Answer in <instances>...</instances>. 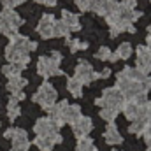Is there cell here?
Here are the masks:
<instances>
[{
  "mask_svg": "<svg viewBox=\"0 0 151 151\" xmlns=\"http://www.w3.org/2000/svg\"><path fill=\"white\" fill-rule=\"evenodd\" d=\"M146 47L150 49V53H151V35H148V39H146Z\"/></svg>",
  "mask_w": 151,
  "mask_h": 151,
  "instance_id": "obj_38",
  "label": "cell"
},
{
  "mask_svg": "<svg viewBox=\"0 0 151 151\" xmlns=\"http://www.w3.org/2000/svg\"><path fill=\"white\" fill-rule=\"evenodd\" d=\"M83 114H81V107L74 104V106H67V109H65V113H63V125H74L76 121L81 118Z\"/></svg>",
  "mask_w": 151,
  "mask_h": 151,
  "instance_id": "obj_19",
  "label": "cell"
},
{
  "mask_svg": "<svg viewBox=\"0 0 151 151\" xmlns=\"http://www.w3.org/2000/svg\"><path fill=\"white\" fill-rule=\"evenodd\" d=\"M70 127H72V134H74V137L79 141V139L90 135V132L93 130V121H91V118H88V116H81L74 125H70Z\"/></svg>",
  "mask_w": 151,
  "mask_h": 151,
  "instance_id": "obj_13",
  "label": "cell"
},
{
  "mask_svg": "<svg viewBox=\"0 0 151 151\" xmlns=\"http://www.w3.org/2000/svg\"><path fill=\"white\" fill-rule=\"evenodd\" d=\"M23 70H25V67L19 65V63H7V65L2 67V74L5 76L7 79L9 77H16V76H21Z\"/></svg>",
  "mask_w": 151,
  "mask_h": 151,
  "instance_id": "obj_21",
  "label": "cell"
},
{
  "mask_svg": "<svg viewBox=\"0 0 151 151\" xmlns=\"http://www.w3.org/2000/svg\"><path fill=\"white\" fill-rule=\"evenodd\" d=\"M146 111H148V114H150V118H151V100L146 102Z\"/></svg>",
  "mask_w": 151,
  "mask_h": 151,
  "instance_id": "obj_37",
  "label": "cell"
},
{
  "mask_svg": "<svg viewBox=\"0 0 151 151\" xmlns=\"http://www.w3.org/2000/svg\"><path fill=\"white\" fill-rule=\"evenodd\" d=\"M118 4H121V5H127V7H132V9H135V5H137V0H116Z\"/></svg>",
  "mask_w": 151,
  "mask_h": 151,
  "instance_id": "obj_34",
  "label": "cell"
},
{
  "mask_svg": "<svg viewBox=\"0 0 151 151\" xmlns=\"http://www.w3.org/2000/svg\"><path fill=\"white\" fill-rule=\"evenodd\" d=\"M116 88L123 93L127 100L139 95H148L151 90V76L142 74L135 67L127 65L116 74Z\"/></svg>",
  "mask_w": 151,
  "mask_h": 151,
  "instance_id": "obj_1",
  "label": "cell"
},
{
  "mask_svg": "<svg viewBox=\"0 0 151 151\" xmlns=\"http://www.w3.org/2000/svg\"><path fill=\"white\" fill-rule=\"evenodd\" d=\"M104 141H106L109 146H118V144L123 142V137H121V134L118 132V127H116L114 123H109V125H107V128H106V132H104Z\"/></svg>",
  "mask_w": 151,
  "mask_h": 151,
  "instance_id": "obj_16",
  "label": "cell"
},
{
  "mask_svg": "<svg viewBox=\"0 0 151 151\" xmlns=\"http://www.w3.org/2000/svg\"><path fill=\"white\" fill-rule=\"evenodd\" d=\"M142 137H144V141L151 137V118H148V121H146V125H144V132H142Z\"/></svg>",
  "mask_w": 151,
  "mask_h": 151,
  "instance_id": "obj_33",
  "label": "cell"
},
{
  "mask_svg": "<svg viewBox=\"0 0 151 151\" xmlns=\"http://www.w3.org/2000/svg\"><path fill=\"white\" fill-rule=\"evenodd\" d=\"M19 114H21V109H19V100L18 99H14L12 95L9 97V102H7V118L11 119V121H14L16 118H19Z\"/></svg>",
  "mask_w": 151,
  "mask_h": 151,
  "instance_id": "obj_20",
  "label": "cell"
},
{
  "mask_svg": "<svg viewBox=\"0 0 151 151\" xmlns=\"http://www.w3.org/2000/svg\"><path fill=\"white\" fill-rule=\"evenodd\" d=\"M40 5H46V7H55L56 5V0H35Z\"/></svg>",
  "mask_w": 151,
  "mask_h": 151,
  "instance_id": "obj_35",
  "label": "cell"
},
{
  "mask_svg": "<svg viewBox=\"0 0 151 151\" xmlns=\"http://www.w3.org/2000/svg\"><path fill=\"white\" fill-rule=\"evenodd\" d=\"M56 99H58V93H56L55 86H53L51 83H47V81L39 86V90L34 93V97H32V100H34L35 104H39L44 111L49 109V107L56 102Z\"/></svg>",
  "mask_w": 151,
  "mask_h": 151,
  "instance_id": "obj_8",
  "label": "cell"
},
{
  "mask_svg": "<svg viewBox=\"0 0 151 151\" xmlns=\"http://www.w3.org/2000/svg\"><path fill=\"white\" fill-rule=\"evenodd\" d=\"M135 69L142 74L151 72V53L146 46H139L135 49Z\"/></svg>",
  "mask_w": 151,
  "mask_h": 151,
  "instance_id": "obj_12",
  "label": "cell"
},
{
  "mask_svg": "<svg viewBox=\"0 0 151 151\" xmlns=\"http://www.w3.org/2000/svg\"><path fill=\"white\" fill-rule=\"evenodd\" d=\"M146 121H148V119H135V121H130L128 132H130V134H134V135H142Z\"/></svg>",
  "mask_w": 151,
  "mask_h": 151,
  "instance_id": "obj_27",
  "label": "cell"
},
{
  "mask_svg": "<svg viewBox=\"0 0 151 151\" xmlns=\"http://www.w3.org/2000/svg\"><path fill=\"white\" fill-rule=\"evenodd\" d=\"M55 23H56V19H55V16L53 14H42V18L39 19L37 23V34L40 35L42 39H53L55 37Z\"/></svg>",
  "mask_w": 151,
  "mask_h": 151,
  "instance_id": "obj_11",
  "label": "cell"
},
{
  "mask_svg": "<svg viewBox=\"0 0 151 151\" xmlns=\"http://www.w3.org/2000/svg\"><path fill=\"white\" fill-rule=\"evenodd\" d=\"M34 146H37L40 151H53V148H55V141L49 139V137L35 135V139H34Z\"/></svg>",
  "mask_w": 151,
  "mask_h": 151,
  "instance_id": "obj_24",
  "label": "cell"
},
{
  "mask_svg": "<svg viewBox=\"0 0 151 151\" xmlns=\"http://www.w3.org/2000/svg\"><path fill=\"white\" fill-rule=\"evenodd\" d=\"M125 100L127 99L123 97V93L116 86H111V88H106L102 91V95L95 100V104L99 107H109V109H114V111L121 113V107H123Z\"/></svg>",
  "mask_w": 151,
  "mask_h": 151,
  "instance_id": "obj_7",
  "label": "cell"
},
{
  "mask_svg": "<svg viewBox=\"0 0 151 151\" xmlns=\"http://www.w3.org/2000/svg\"><path fill=\"white\" fill-rule=\"evenodd\" d=\"M118 7L116 0H91L90 2V11L99 14V16H109L114 9Z\"/></svg>",
  "mask_w": 151,
  "mask_h": 151,
  "instance_id": "obj_14",
  "label": "cell"
},
{
  "mask_svg": "<svg viewBox=\"0 0 151 151\" xmlns=\"http://www.w3.org/2000/svg\"><path fill=\"white\" fill-rule=\"evenodd\" d=\"M76 151H99V150H97V146L93 144V139L88 135V137H83V139L77 141Z\"/></svg>",
  "mask_w": 151,
  "mask_h": 151,
  "instance_id": "obj_25",
  "label": "cell"
},
{
  "mask_svg": "<svg viewBox=\"0 0 151 151\" xmlns=\"http://www.w3.org/2000/svg\"><path fill=\"white\" fill-rule=\"evenodd\" d=\"M4 137L12 141L11 151H28L30 150V139H28L27 130H23V128L11 127V128H7L4 132Z\"/></svg>",
  "mask_w": 151,
  "mask_h": 151,
  "instance_id": "obj_9",
  "label": "cell"
},
{
  "mask_svg": "<svg viewBox=\"0 0 151 151\" xmlns=\"http://www.w3.org/2000/svg\"><path fill=\"white\" fill-rule=\"evenodd\" d=\"M63 23H65V27L70 30V34L72 32H79L81 30V21H79V16L74 14V12H70V11H62V18H60Z\"/></svg>",
  "mask_w": 151,
  "mask_h": 151,
  "instance_id": "obj_17",
  "label": "cell"
},
{
  "mask_svg": "<svg viewBox=\"0 0 151 151\" xmlns=\"http://www.w3.org/2000/svg\"><path fill=\"white\" fill-rule=\"evenodd\" d=\"M148 35H151V25L148 27Z\"/></svg>",
  "mask_w": 151,
  "mask_h": 151,
  "instance_id": "obj_40",
  "label": "cell"
},
{
  "mask_svg": "<svg viewBox=\"0 0 151 151\" xmlns=\"http://www.w3.org/2000/svg\"><path fill=\"white\" fill-rule=\"evenodd\" d=\"M118 111H114V109H109V107H100V118L104 119V121H107V123H114V119H116V116H118Z\"/></svg>",
  "mask_w": 151,
  "mask_h": 151,
  "instance_id": "obj_29",
  "label": "cell"
},
{
  "mask_svg": "<svg viewBox=\"0 0 151 151\" xmlns=\"http://www.w3.org/2000/svg\"><path fill=\"white\" fill-rule=\"evenodd\" d=\"M37 49V42L30 40L25 35H14L11 37L9 44L5 46V58L9 60V63H19L23 67H27L30 63V53Z\"/></svg>",
  "mask_w": 151,
  "mask_h": 151,
  "instance_id": "obj_3",
  "label": "cell"
},
{
  "mask_svg": "<svg viewBox=\"0 0 151 151\" xmlns=\"http://www.w3.org/2000/svg\"><path fill=\"white\" fill-rule=\"evenodd\" d=\"M55 37L70 39V30L65 27V23L62 19H56V23H55Z\"/></svg>",
  "mask_w": 151,
  "mask_h": 151,
  "instance_id": "obj_26",
  "label": "cell"
},
{
  "mask_svg": "<svg viewBox=\"0 0 151 151\" xmlns=\"http://www.w3.org/2000/svg\"><path fill=\"white\" fill-rule=\"evenodd\" d=\"M111 76V69H104L102 72H99V79H107Z\"/></svg>",
  "mask_w": 151,
  "mask_h": 151,
  "instance_id": "obj_36",
  "label": "cell"
},
{
  "mask_svg": "<svg viewBox=\"0 0 151 151\" xmlns=\"http://www.w3.org/2000/svg\"><path fill=\"white\" fill-rule=\"evenodd\" d=\"M90 2H91V0H74L76 7H77L81 12H86V11H90Z\"/></svg>",
  "mask_w": 151,
  "mask_h": 151,
  "instance_id": "obj_32",
  "label": "cell"
},
{
  "mask_svg": "<svg viewBox=\"0 0 151 151\" xmlns=\"http://www.w3.org/2000/svg\"><path fill=\"white\" fill-rule=\"evenodd\" d=\"M67 46H69L70 53H77V51H81V49H86V47H88V42L79 40V39H67Z\"/></svg>",
  "mask_w": 151,
  "mask_h": 151,
  "instance_id": "obj_28",
  "label": "cell"
},
{
  "mask_svg": "<svg viewBox=\"0 0 151 151\" xmlns=\"http://www.w3.org/2000/svg\"><path fill=\"white\" fill-rule=\"evenodd\" d=\"M27 84H28V81H27L25 77L16 76V77H9L5 88H7V91L12 95V93H19V91H23V88H25Z\"/></svg>",
  "mask_w": 151,
  "mask_h": 151,
  "instance_id": "obj_18",
  "label": "cell"
},
{
  "mask_svg": "<svg viewBox=\"0 0 151 151\" xmlns=\"http://www.w3.org/2000/svg\"><path fill=\"white\" fill-rule=\"evenodd\" d=\"M25 2H28V0H2V5H4V9H12L14 11L18 5H21Z\"/></svg>",
  "mask_w": 151,
  "mask_h": 151,
  "instance_id": "obj_31",
  "label": "cell"
},
{
  "mask_svg": "<svg viewBox=\"0 0 151 151\" xmlns=\"http://www.w3.org/2000/svg\"><path fill=\"white\" fill-rule=\"evenodd\" d=\"M67 106H69L67 100H60V102L56 100L49 109H46V111H47V118H51V119L56 121L60 127H63V113H65Z\"/></svg>",
  "mask_w": 151,
  "mask_h": 151,
  "instance_id": "obj_15",
  "label": "cell"
},
{
  "mask_svg": "<svg viewBox=\"0 0 151 151\" xmlns=\"http://www.w3.org/2000/svg\"><path fill=\"white\" fill-rule=\"evenodd\" d=\"M111 55H113V51H111L107 46H102V47H99V51L95 53V58L100 60V62H111Z\"/></svg>",
  "mask_w": 151,
  "mask_h": 151,
  "instance_id": "obj_30",
  "label": "cell"
},
{
  "mask_svg": "<svg viewBox=\"0 0 151 151\" xmlns=\"http://www.w3.org/2000/svg\"><path fill=\"white\" fill-rule=\"evenodd\" d=\"M132 44L130 42H121L119 46H118V49L114 51V55H116V58L118 60H128L130 56H132Z\"/></svg>",
  "mask_w": 151,
  "mask_h": 151,
  "instance_id": "obj_23",
  "label": "cell"
},
{
  "mask_svg": "<svg viewBox=\"0 0 151 151\" xmlns=\"http://www.w3.org/2000/svg\"><path fill=\"white\" fill-rule=\"evenodd\" d=\"M146 146H148L146 151H151V137H150V139H146Z\"/></svg>",
  "mask_w": 151,
  "mask_h": 151,
  "instance_id": "obj_39",
  "label": "cell"
},
{
  "mask_svg": "<svg viewBox=\"0 0 151 151\" xmlns=\"http://www.w3.org/2000/svg\"><path fill=\"white\" fill-rule=\"evenodd\" d=\"M142 16L141 11H135L132 7H127V5H121L118 4V7L114 9L109 16H106V23L109 25V34L111 37H118L121 35L123 32H128V34H135V27L134 23Z\"/></svg>",
  "mask_w": 151,
  "mask_h": 151,
  "instance_id": "obj_2",
  "label": "cell"
},
{
  "mask_svg": "<svg viewBox=\"0 0 151 151\" xmlns=\"http://www.w3.org/2000/svg\"><path fill=\"white\" fill-rule=\"evenodd\" d=\"M67 90H69V93L76 97V99H79V97H83V84L76 79V77H69L67 79Z\"/></svg>",
  "mask_w": 151,
  "mask_h": 151,
  "instance_id": "obj_22",
  "label": "cell"
},
{
  "mask_svg": "<svg viewBox=\"0 0 151 151\" xmlns=\"http://www.w3.org/2000/svg\"><path fill=\"white\" fill-rule=\"evenodd\" d=\"M60 65H62V55L58 51H51L49 55H44L37 60V74L46 81L53 76H62L63 70L60 69Z\"/></svg>",
  "mask_w": 151,
  "mask_h": 151,
  "instance_id": "obj_4",
  "label": "cell"
},
{
  "mask_svg": "<svg viewBox=\"0 0 151 151\" xmlns=\"http://www.w3.org/2000/svg\"><path fill=\"white\" fill-rule=\"evenodd\" d=\"M23 25V19L19 14L12 9H4L0 12V34L5 37H14L19 32V27Z\"/></svg>",
  "mask_w": 151,
  "mask_h": 151,
  "instance_id": "obj_5",
  "label": "cell"
},
{
  "mask_svg": "<svg viewBox=\"0 0 151 151\" xmlns=\"http://www.w3.org/2000/svg\"><path fill=\"white\" fill-rule=\"evenodd\" d=\"M83 86L84 84H90V83H93V81H97L99 79V72L93 69V65L90 63V62H86V60H79V63L76 65L74 69V76Z\"/></svg>",
  "mask_w": 151,
  "mask_h": 151,
  "instance_id": "obj_10",
  "label": "cell"
},
{
  "mask_svg": "<svg viewBox=\"0 0 151 151\" xmlns=\"http://www.w3.org/2000/svg\"><path fill=\"white\" fill-rule=\"evenodd\" d=\"M111 151H119V150H111Z\"/></svg>",
  "mask_w": 151,
  "mask_h": 151,
  "instance_id": "obj_41",
  "label": "cell"
},
{
  "mask_svg": "<svg viewBox=\"0 0 151 151\" xmlns=\"http://www.w3.org/2000/svg\"><path fill=\"white\" fill-rule=\"evenodd\" d=\"M60 125L56 121H53L51 118H39L34 125V132L35 135H40V137H49L55 141V144H60L63 139H62V134H60Z\"/></svg>",
  "mask_w": 151,
  "mask_h": 151,
  "instance_id": "obj_6",
  "label": "cell"
}]
</instances>
